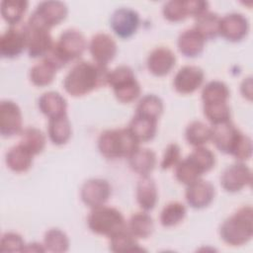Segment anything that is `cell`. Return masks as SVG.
Segmentation results:
<instances>
[{"label":"cell","mask_w":253,"mask_h":253,"mask_svg":"<svg viewBox=\"0 0 253 253\" xmlns=\"http://www.w3.org/2000/svg\"><path fill=\"white\" fill-rule=\"evenodd\" d=\"M110 70L91 61L75 63L63 80V88L72 97H82L107 85Z\"/></svg>","instance_id":"cell-1"},{"label":"cell","mask_w":253,"mask_h":253,"mask_svg":"<svg viewBox=\"0 0 253 253\" xmlns=\"http://www.w3.org/2000/svg\"><path fill=\"white\" fill-rule=\"evenodd\" d=\"M211 128V140L220 152L233 156L239 162L250 159L253 149L252 140L231 121L214 125Z\"/></svg>","instance_id":"cell-2"},{"label":"cell","mask_w":253,"mask_h":253,"mask_svg":"<svg viewBox=\"0 0 253 253\" xmlns=\"http://www.w3.org/2000/svg\"><path fill=\"white\" fill-rule=\"evenodd\" d=\"M86 47L87 41L84 35L79 30L67 29L60 34L53 47L43 59L58 70L70 61L80 58Z\"/></svg>","instance_id":"cell-3"},{"label":"cell","mask_w":253,"mask_h":253,"mask_svg":"<svg viewBox=\"0 0 253 253\" xmlns=\"http://www.w3.org/2000/svg\"><path fill=\"white\" fill-rule=\"evenodd\" d=\"M220 238L230 246H242L253 236V210L244 206L228 216L220 225Z\"/></svg>","instance_id":"cell-4"},{"label":"cell","mask_w":253,"mask_h":253,"mask_svg":"<svg viewBox=\"0 0 253 253\" xmlns=\"http://www.w3.org/2000/svg\"><path fill=\"white\" fill-rule=\"evenodd\" d=\"M97 144L100 153L107 159L128 158L139 147V142L127 127L104 130Z\"/></svg>","instance_id":"cell-5"},{"label":"cell","mask_w":253,"mask_h":253,"mask_svg":"<svg viewBox=\"0 0 253 253\" xmlns=\"http://www.w3.org/2000/svg\"><path fill=\"white\" fill-rule=\"evenodd\" d=\"M107 85L112 87L116 99L123 104L132 103L141 93V88L134 72L127 65H120L111 70L108 75Z\"/></svg>","instance_id":"cell-6"},{"label":"cell","mask_w":253,"mask_h":253,"mask_svg":"<svg viewBox=\"0 0 253 253\" xmlns=\"http://www.w3.org/2000/svg\"><path fill=\"white\" fill-rule=\"evenodd\" d=\"M87 224L93 233L109 238L126 226L123 213L116 208L105 205L91 209Z\"/></svg>","instance_id":"cell-7"},{"label":"cell","mask_w":253,"mask_h":253,"mask_svg":"<svg viewBox=\"0 0 253 253\" xmlns=\"http://www.w3.org/2000/svg\"><path fill=\"white\" fill-rule=\"evenodd\" d=\"M68 8L65 3L56 0L42 1L36 7L28 23L50 30L65 20Z\"/></svg>","instance_id":"cell-8"},{"label":"cell","mask_w":253,"mask_h":253,"mask_svg":"<svg viewBox=\"0 0 253 253\" xmlns=\"http://www.w3.org/2000/svg\"><path fill=\"white\" fill-rule=\"evenodd\" d=\"M27 33V50L32 58L44 57L53 47L54 42L52 41L50 30L39 26L25 24Z\"/></svg>","instance_id":"cell-9"},{"label":"cell","mask_w":253,"mask_h":253,"mask_svg":"<svg viewBox=\"0 0 253 253\" xmlns=\"http://www.w3.org/2000/svg\"><path fill=\"white\" fill-rule=\"evenodd\" d=\"M140 24L138 13L127 7L118 8L110 19V26L117 37L123 40L131 38L137 31Z\"/></svg>","instance_id":"cell-10"},{"label":"cell","mask_w":253,"mask_h":253,"mask_svg":"<svg viewBox=\"0 0 253 253\" xmlns=\"http://www.w3.org/2000/svg\"><path fill=\"white\" fill-rule=\"evenodd\" d=\"M252 171L244 162H236L224 169L220 176V185L228 193H237L250 186Z\"/></svg>","instance_id":"cell-11"},{"label":"cell","mask_w":253,"mask_h":253,"mask_svg":"<svg viewBox=\"0 0 253 253\" xmlns=\"http://www.w3.org/2000/svg\"><path fill=\"white\" fill-rule=\"evenodd\" d=\"M112 194L110 183L101 178H92L84 182L80 190V198L84 205L94 209L106 204Z\"/></svg>","instance_id":"cell-12"},{"label":"cell","mask_w":253,"mask_h":253,"mask_svg":"<svg viewBox=\"0 0 253 253\" xmlns=\"http://www.w3.org/2000/svg\"><path fill=\"white\" fill-rule=\"evenodd\" d=\"M27 48L26 27L10 26L0 37V54L5 58H16Z\"/></svg>","instance_id":"cell-13"},{"label":"cell","mask_w":253,"mask_h":253,"mask_svg":"<svg viewBox=\"0 0 253 253\" xmlns=\"http://www.w3.org/2000/svg\"><path fill=\"white\" fill-rule=\"evenodd\" d=\"M23 130V116L17 103L2 100L0 103V133L4 137L20 134Z\"/></svg>","instance_id":"cell-14"},{"label":"cell","mask_w":253,"mask_h":253,"mask_svg":"<svg viewBox=\"0 0 253 253\" xmlns=\"http://www.w3.org/2000/svg\"><path fill=\"white\" fill-rule=\"evenodd\" d=\"M248 33V19L241 13H229L219 20V36L228 42H241L247 37Z\"/></svg>","instance_id":"cell-15"},{"label":"cell","mask_w":253,"mask_h":253,"mask_svg":"<svg viewBox=\"0 0 253 253\" xmlns=\"http://www.w3.org/2000/svg\"><path fill=\"white\" fill-rule=\"evenodd\" d=\"M88 48L94 62L103 66H107L115 58L118 51L115 40L106 33L94 35L89 42Z\"/></svg>","instance_id":"cell-16"},{"label":"cell","mask_w":253,"mask_h":253,"mask_svg":"<svg viewBox=\"0 0 253 253\" xmlns=\"http://www.w3.org/2000/svg\"><path fill=\"white\" fill-rule=\"evenodd\" d=\"M205 80L204 70L196 65L182 66L175 74L173 80L174 89L182 94L188 95L197 91Z\"/></svg>","instance_id":"cell-17"},{"label":"cell","mask_w":253,"mask_h":253,"mask_svg":"<svg viewBox=\"0 0 253 253\" xmlns=\"http://www.w3.org/2000/svg\"><path fill=\"white\" fill-rule=\"evenodd\" d=\"M215 189L213 185L206 180L199 179L187 186L185 198L187 204L196 210H202L209 207L213 201Z\"/></svg>","instance_id":"cell-18"},{"label":"cell","mask_w":253,"mask_h":253,"mask_svg":"<svg viewBox=\"0 0 253 253\" xmlns=\"http://www.w3.org/2000/svg\"><path fill=\"white\" fill-rule=\"evenodd\" d=\"M176 64V55L168 47L154 48L147 56L146 66L148 71L157 77H163L171 72Z\"/></svg>","instance_id":"cell-19"},{"label":"cell","mask_w":253,"mask_h":253,"mask_svg":"<svg viewBox=\"0 0 253 253\" xmlns=\"http://www.w3.org/2000/svg\"><path fill=\"white\" fill-rule=\"evenodd\" d=\"M206 40L194 28L183 31L177 40V46L182 55L194 58L201 55L205 49Z\"/></svg>","instance_id":"cell-20"},{"label":"cell","mask_w":253,"mask_h":253,"mask_svg":"<svg viewBox=\"0 0 253 253\" xmlns=\"http://www.w3.org/2000/svg\"><path fill=\"white\" fill-rule=\"evenodd\" d=\"M135 197L138 206L144 211H149L155 208L158 201V191L156 183L150 175L139 178L136 184Z\"/></svg>","instance_id":"cell-21"},{"label":"cell","mask_w":253,"mask_h":253,"mask_svg":"<svg viewBox=\"0 0 253 253\" xmlns=\"http://www.w3.org/2000/svg\"><path fill=\"white\" fill-rule=\"evenodd\" d=\"M38 107L42 115L48 119L67 115L65 98L55 91L44 92L38 100Z\"/></svg>","instance_id":"cell-22"},{"label":"cell","mask_w":253,"mask_h":253,"mask_svg":"<svg viewBox=\"0 0 253 253\" xmlns=\"http://www.w3.org/2000/svg\"><path fill=\"white\" fill-rule=\"evenodd\" d=\"M130 169L141 176H148L156 166V154L149 148L138 147L128 158Z\"/></svg>","instance_id":"cell-23"},{"label":"cell","mask_w":253,"mask_h":253,"mask_svg":"<svg viewBox=\"0 0 253 253\" xmlns=\"http://www.w3.org/2000/svg\"><path fill=\"white\" fill-rule=\"evenodd\" d=\"M157 122L156 120L134 114L126 127L139 143L147 142L153 139L156 134Z\"/></svg>","instance_id":"cell-24"},{"label":"cell","mask_w":253,"mask_h":253,"mask_svg":"<svg viewBox=\"0 0 253 253\" xmlns=\"http://www.w3.org/2000/svg\"><path fill=\"white\" fill-rule=\"evenodd\" d=\"M34 155L20 143L12 146L6 153L5 162L10 170L16 173L28 171L33 165Z\"/></svg>","instance_id":"cell-25"},{"label":"cell","mask_w":253,"mask_h":253,"mask_svg":"<svg viewBox=\"0 0 253 253\" xmlns=\"http://www.w3.org/2000/svg\"><path fill=\"white\" fill-rule=\"evenodd\" d=\"M72 128L67 115L48 119L47 134L50 141L57 146L64 145L71 137Z\"/></svg>","instance_id":"cell-26"},{"label":"cell","mask_w":253,"mask_h":253,"mask_svg":"<svg viewBox=\"0 0 253 253\" xmlns=\"http://www.w3.org/2000/svg\"><path fill=\"white\" fill-rule=\"evenodd\" d=\"M174 174L179 183L188 186L201 179L205 172L201 166L190 155H188L184 159H181L175 166Z\"/></svg>","instance_id":"cell-27"},{"label":"cell","mask_w":253,"mask_h":253,"mask_svg":"<svg viewBox=\"0 0 253 253\" xmlns=\"http://www.w3.org/2000/svg\"><path fill=\"white\" fill-rule=\"evenodd\" d=\"M126 228L135 238L146 239L154 230V222L146 211H138L129 217Z\"/></svg>","instance_id":"cell-28"},{"label":"cell","mask_w":253,"mask_h":253,"mask_svg":"<svg viewBox=\"0 0 253 253\" xmlns=\"http://www.w3.org/2000/svg\"><path fill=\"white\" fill-rule=\"evenodd\" d=\"M110 250L119 252H141V248L135 238L126 228V226L110 237Z\"/></svg>","instance_id":"cell-29"},{"label":"cell","mask_w":253,"mask_h":253,"mask_svg":"<svg viewBox=\"0 0 253 253\" xmlns=\"http://www.w3.org/2000/svg\"><path fill=\"white\" fill-rule=\"evenodd\" d=\"M220 17L213 12L208 11L195 19L194 29L199 32L206 41L213 40L219 36Z\"/></svg>","instance_id":"cell-30"},{"label":"cell","mask_w":253,"mask_h":253,"mask_svg":"<svg viewBox=\"0 0 253 253\" xmlns=\"http://www.w3.org/2000/svg\"><path fill=\"white\" fill-rule=\"evenodd\" d=\"M29 2L26 0H4L1 2V16L10 26H18L22 21Z\"/></svg>","instance_id":"cell-31"},{"label":"cell","mask_w":253,"mask_h":253,"mask_svg":"<svg viewBox=\"0 0 253 253\" xmlns=\"http://www.w3.org/2000/svg\"><path fill=\"white\" fill-rule=\"evenodd\" d=\"M19 143L35 156L42 152L45 147L46 139L41 129L31 126L22 130Z\"/></svg>","instance_id":"cell-32"},{"label":"cell","mask_w":253,"mask_h":253,"mask_svg":"<svg viewBox=\"0 0 253 253\" xmlns=\"http://www.w3.org/2000/svg\"><path fill=\"white\" fill-rule=\"evenodd\" d=\"M211 137V128L201 121L191 122L185 129V138L188 144L199 147L207 144Z\"/></svg>","instance_id":"cell-33"},{"label":"cell","mask_w":253,"mask_h":253,"mask_svg":"<svg viewBox=\"0 0 253 253\" xmlns=\"http://www.w3.org/2000/svg\"><path fill=\"white\" fill-rule=\"evenodd\" d=\"M229 95L230 91L224 82L213 80L204 86L202 90V101L203 104L227 102Z\"/></svg>","instance_id":"cell-34"},{"label":"cell","mask_w":253,"mask_h":253,"mask_svg":"<svg viewBox=\"0 0 253 253\" xmlns=\"http://www.w3.org/2000/svg\"><path fill=\"white\" fill-rule=\"evenodd\" d=\"M163 101L155 94L144 95L137 103L135 114L158 121L163 113Z\"/></svg>","instance_id":"cell-35"},{"label":"cell","mask_w":253,"mask_h":253,"mask_svg":"<svg viewBox=\"0 0 253 253\" xmlns=\"http://www.w3.org/2000/svg\"><path fill=\"white\" fill-rule=\"evenodd\" d=\"M187 214L186 207L180 202H170L164 206L159 220L164 227H173L181 223Z\"/></svg>","instance_id":"cell-36"},{"label":"cell","mask_w":253,"mask_h":253,"mask_svg":"<svg viewBox=\"0 0 253 253\" xmlns=\"http://www.w3.org/2000/svg\"><path fill=\"white\" fill-rule=\"evenodd\" d=\"M56 71L47 60L42 59L30 69V80L35 86L44 87L53 81Z\"/></svg>","instance_id":"cell-37"},{"label":"cell","mask_w":253,"mask_h":253,"mask_svg":"<svg viewBox=\"0 0 253 253\" xmlns=\"http://www.w3.org/2000/svg\"><path fill=\"white\" fill-rule=\"evenodd\" d=\"M43 246L45 251L53 253L66 252L69 249V239L61 229L50 228L44 233Z\"/></svg>","instance_id":"cell-38"},{"label":"cell","mask_w":253,"mask_h":253,"mask_svg":"<svg viewBox=\"0 0 253 253\" xmlns=\"http://www.w3.org/2000/svg\"><path fill=\"white\" fill-rule=\"evenodd\" d=\"M204 115L212 125H218L230 121L231 112L227 102L203 104Z\"/></svg>","instance_id":"cell-39"},{"label":"cell","mask_w":253,"mask_h":253,"mask_svg":"<svg viewBox=\"0 0 253 253\" xmlns=\"http://www.w3.org/2000/svg\"><path fill=\"white\" fill-rule=\"evenodd\" d=\"M162 14L164 19L172 23L184 21L190 17L187 0H170L166 2L162 7Z\"/></svg>","instance_id":"cell-40"},{"label":"cell","mask_w":253,"mask_h":253,"mask_svg":"<svg viewBox=\"0 0 253 253\" xmlns=\"http://www.w3.org/2000/svg\"><path fill=\"white\" fill-rule=\"evenodd\" d=\"M189 155L202 167L205 173L211 171L215 165L214 153L205 146L195 147Z\"/></svg>","instance_id":"cell-41"},{"label":"cell","mask_w":253,"mask_h":253,"mask_svg":"<svg viewBox=\"0 0 253 253\" xmlns=\"http://www.w3.org/2000/svg\"><path fill=\"white\" fill-rule=\"evenodd\" d=\"M23 237L16 232H5L0 240L1 252H23L26 247Z\"/></svg>","instance_id":"cell-42"},{"label":"cell","mask_w":253,"mask_h":253,"mask_svg":"<svg viewBox=\"0 0 253 253\" xmlns=\"http://www.w3.org/2000/svg\"><path fill=\"white\" fill-rule=\"evenodd\" d=\"M181 160V148L177 143H169L164 150L161 159V169L167 170L175 167Z\"/></svg>","instance_id":"cell-43"},{"label":"cell","mask_w":253,"mask_h":253,"mask_svg":"<svg viewBox=\"0 0 253 253\" xmlns=\"http://www.w3.org/2000/svg\"><path fill=\"white\" fill-rule=\"evenodd\" d=\"M190 17L194 19L209 11V2L203 0H187Z\"/></svg>","instance_id":"cell-44"},{"label":"cell","mask_w":253,"mask_h":253,"mask_svg":"<svg viewBox=\"0 0 253 253\" xmlns=\"http://www.w3.org/2000/svg\"><path fill=\"white\" fill-rule=\"evenodd\" d=\"M240 92L244 98H247L249 101L252 99V78H244L240 85Z\"/></svg>","instance_id":"cell-45"},{"label":"cell","mask_w":253,"mask_h":253,"mask_svg":"<svg viewBox=\"0 0 253 253\" xmlns=\"http://www.w3.org/2000/svg\"><path fill=\"white\" fill-rule=\"evenodd\" d=\"M24 251H32V252H44L45 251V248L43 246V244H40V243H37V242H34V243H30V244H27L26 247H25V250Z\"/></svg>","instance_id":"cell-46"}]
</instances>
